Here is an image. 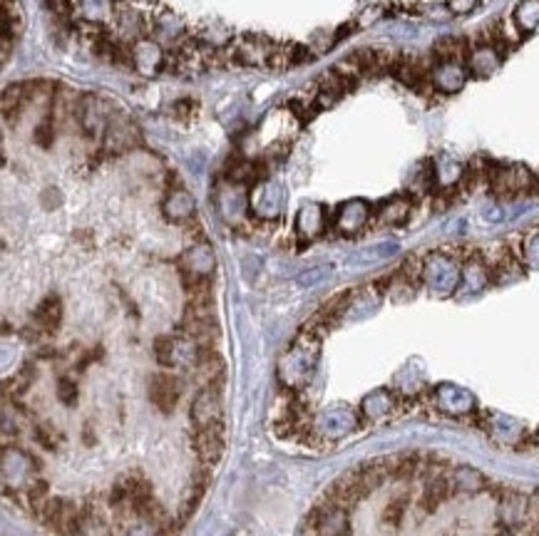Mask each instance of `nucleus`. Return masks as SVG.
I'll return each mask as SVG.
<instances>
[{
  "instance_id": "f257e3e1",
  "label": "nucleus",
  "mask_w": 539,
  "mask_h": 536,
  "mask_svg": "<svg viewBox=\"0 0 539 536\" xmlns=\"http://www.w3.org/2000/svg\"><path fill=\"white\" fill-rule=\"evenodd\" d=\"M319 362V340L316 338H298L294 348L284 355L278 362V378L288 387H304L311 380Z\"/></svg>"
},
{
  "instance_id": "f03ea898",
  "label": "nucleus",
  "mask_w": 539,
  "mask_h": 536,
  "mask_svg": "<svg viewBox=\"0 0 539 536\" xmlns=\"http://www.w3.org/2000/svg\"><path fill=\"white\" fill-rule=\"evenodd\" d=\"M423 281L432 296H452L462 284L460 263L445 253H430L423 261Z\"/></svg>"
},
{
  "instance_id": "7ed1b4c3",
  "label": "nucleus",
  "mask_w": 539,
  "mask_h": 536,
  "mask_svg": "<svg viewBox=\"0 0 539 536\" xmlns=\"http://www.w3.org/2000/svg\"><path fill=\"white\" fill-rule=\"evenodd\" d=\"M490 189L497 197L512 199L535 189V174L525 165H495L487 169Z\"/></svg>"
},
{
  "instance_id": "20e7f679",
  "label": "nucleus",
  "mask_w": 539,
  "mask_h": 536,
  "mask_svg": "<svg viewBox=\"0 0 539 536\" xmlns=\"http://www.w3.org/2000/svg\"><path fill=\"white\" fill-rule=\"evenodd\" d=\"M355 430H358V415H355V410L346 405L329 407L313 420V432L321 439H329V442H338V439L348 438Z\"/></svg>"
},
{
  "instance_id": "39448f33",
  "label": "nucleus",
  "mask_w": 539,
  "mask_h": 536,
  "mask_svg": "<svg viewBox=\"0 0 539 536\" xmlns=\"http://www.w3.org/2000/svg\"><path fill=\"white\" fill-rule=\"evenodd\" d=\"M224 415V405H221V385L219 383H207L197 393V397L192 400L189 407V417H192V425L197 430L204 427H214L221 422Z\"/></svg>"
},
{
  "instance_id": "423d86ee",
  "label": "nucleus",
  "mask_w": 539,
  "mask_h": 536,
  "mask_svg": "<svg viewBox=\"0 0 539 536\" xmlns=\"http://www.w3.org/2000/svg\"><path fill=\"white\" fill-rule=\"evenodd\" d=\"M432 403L435 407L450 417H467L473 415L477 400L470 390H465L455 383H441L432 390Z\"/></svg>"
},
{
  "instance_id": "0eeeda50",
  "label": "nucleus",
  "mask_w": 539,
  "mask_h": 536,
  "mask_svg": "<svg viewBox=\"0 0 539 536\" xmlns=\"http://www.w3.org/2000/svg\"><path fill=\"white\" fill-rule=\"evenodd\" d=\"M140 130H137V124H134L127 115H112L110 124H107V130L102 134V142H105V152L107 154H122V152H130L134 149L137 144H140Z\"/></svg>"
},
{
  "instance_id": "6e6552de",
  "label": "nucleus",
  "mask_w": 539,
  "mask_h": 536,
  "mask_svg": "<svg viewBox=\"0 0 539 536\" xmlns=\"http://www.w3.org/2000/svg\"><path fill=\"white\" fill-rule=\"evenodd\" d=\"M75 120L85 132L102 137L112 120V105L98 95H85L75 107Z\"/></svg>"
},
{
  "instance_id": "1a4fd4ad",
  "label": "nucleus",
  "mask_w": 539,
  "mask_h": 536,
  "mask_svg": "<svg viewBox=\"0 0 539 536\" xmlns=\"http://www.w3.org/2000/svg\"><path fill=\"white\" fill-rule=\"evenodd\" d=\"M353 88H355V77L348 75V72H343L341 67L323 72V75L319 77V82H316V95H313V98H316V105H319V110L333 107V105L341 102Z\"/></svg>"
},
{
  "instance_id": "9d476101",
  "label": "nucleus",
  "mask_w": 539,
  "mask_h": 536,
  "mask_svg": "<svg viewBox=\"0 0 539 536\" xmlns=\"http://www.w3.org/2000/svg\"><path fill=\"white\" fill-rule=\"evenodd\" d=\"M373 217V208L364 199H351V201H343L336 217H333V226L343 236H353L358 231H364L368 226V221Z\"/></svg>"
},
{
  "instance_id": "9b49d317",
  "label": "nucleus",
  "mask_w": 539,
  "mask_h": 536,
  "mask_svg": "<svg viewBox=\"0 0 539 536\" xmlns=\"http://www.w3.org/2000/svg\"><path fill=\"white\" fill-rule=\"evenodd\" d=\"M150 400L152 405L162 413V415H172L175 413L176 403L182 397V380L176 375H169V372H159L150 380Z\"/></svg>"
},
{
  "instance_id": "f8f14e48",
  "label": "nucleus",
  "mask_w": 539,
  "mask_h": 536,
  "mask_svg": "<svg viewBox=\"0 0 539 536\" xmlns=\"http://www.w3.org/2000/svg\"><path fill=\"white\" fill-rule=\"evenodd\" d=\"M179 266H182L184 278H210L217 261H214V251L210 243H194L179 259Z\"/></svg>"
},
{
  "instance_id": "ddd939ff",
  "label": "nucleus",
  "mask_w": 539,
  "mask_h": 536,
  "mask_svg": "<svg viewBox=\"0 0 539 536\" xmlns=\"http://www.w3.org/2000/svg\"><path fill=\"white\" fill-rule=\"evenodd\" d=\"M35 457L30 455H25L21 449H5L3 452V480L5 484H15V487H21L25 481H33V472L38 470V464H35Z\"/></svg>"
},
{
  "instance_id": "4468645a",
  "label": "nucleus",
  "mask_w": 539,
  "mask_h": 536,
  "mask_svg": "<svg viewBox=\"0 0 539 536\" xmlns=\"http://www.w3.org/2000/svg\"><path fill=\"white\" fill-rule=\"evenodd\" d=\"M430 82H432V89H438L442 95H455L465 88L467 70L462 67V63H435L430 70Z\"/></svg>"
},
{
  "instance_id": "2eb2a0df",
  "label": "nucleus",
  "mask_w": 539,
  "mask_h": 536,
  "mask_svg": "<svg viewBox=\"0 0 539 536\" xmlns=\"http://www.w3.org/2000/svg\"><path fill=\"white\" fill-rule=\"evenodd\" d=\"M224 447H227V438H224V425H214V427H204V430H197L194 435V449H197L199 460L204 464H217L224 455Z\"/></svg>"
},
{
  "instance_id": "dca6fc26",
  "label": "nucleus",
  "mask_w": 539,
  "mask_h": 536,
  "mask_svg": "<svg viewBox=\"0 0 539 536\" xmlns=\"http://www.w3.org/2000/svg\"><path fill=\"white\" fill-rule=\"evenodd\" d=\"M502 57L505 55H502L500 45H477L475 50H470V55H467V70H470L475 77L495 75L497 70H500V65H502Z\"/></svg>"
},
{
  "instance_id": "f3484780",
  "label": "nucleus",
  "mask_w": 539,
  "mask_h": 536,
  "mask_svg": "<svg viewBox=\"0 0 539 536\" xmlns=\"http://www.w3.org/2000/svg\"><path fill=\"white\" fill-rule=\"evenodd\" d=\"M351 534V522L346 509L338 504H330L329 509H323L316 519V534L313 536H348Z\"/></svg>"
},
{
  "instance_id": "a211bd4d",
  "label": "nucleus",
  "mask_w": 539,
  "mask_h": 536,
  "mask_svg": "<svg viewBox=\"0 0 539 536\" xmlns=\"http://www.w3.org/2000/svg\"><path fill=\"white\" fill-rule=\"evenodd\" d=\"M326 229V208L321 204H304L296 214V234L304 239H316Z\"/></svg>"
},
{
  "instance_id": "6ab92c4d",
  "label": "nucleus",
  "mask_w": 539,
  "mask_h": 536,
  "mask_svg": "<svg viewBox=\"0 0 539 536\" xmlns=\"http://www.w3.org/2000/svg\"><path fill=\"white\" fill-rule=\"evenodd\" d=\"M63 323V301L57 296L43 298L33 311V326L40 333H53Z\"/></svg>"
},
{
  "instance_id": "aec40b11",
  "label": "nucleus",
  "mask_w": 539,
  "mask_h": 536,
  "mask_svg": "<svg viewBox=\"0 0 539 536\" xmlns=\"http://www.w3.org/2000/svg\"><path fill=\"white\" fill-rule=\"evenodd\" d=\"M393 410H396V397H393L390 390H385V387H378L373 393H368L364 397V403H361V413L371 422H381Z\"/></svg>"
},
{
  "instance_id": "412c9836",
  "label": "nucleus",
  "mask_w": 539,
  "mask_h": 536,
  "mask_svg": "<svg viewBox=\"0 0 539 536\" xmlns=\"http://www.w3.org/2000/svg\"><path fill=\"white\" fill-rule=\"evenodd\" d=\"M162 211H165V217L169 221L182 224V221H189L194 217L197 204H194V197H192L189 191H184V189H172V191L167 194L165 204H162Z\"/></svg>"
},
{
  "instance_id": "4be33fe9",
  "label": "nucleus",
  "mask_w": 539,
  "mask_h": 536,
  "mask_svg": "<svg viewBox=\"0 0 539 536\" xmlns=\"http://www.w3.org/2000/svg\"><path fill=\"white\" fill-rule=\"evenodd\" d=\"M413 214V199L406 194H398L393 199H385L378 208V221L383 226H403Z\"/></svg>"
},
{
  "instance_id": "5701e85b",
  "label": "nucleus",
  "mask_w": 539,
  "mask_h": 536,
  "mask_svg": "<svg viewBox=\"0 0 539 536\" xmlns=\"http://www.w3.org/2000/svg\"><path fill=\"white\" fill-rule=\"evenodd\" d=\"M529 509H532V499L525 494H507L500 502V519L507 526H519L527 522Z\"/></svg>"
},
{
  "instance_id": "b1692460",
  "label": "nucleus",
  "mask_w": 539,
  "mask_h": 536,
  "mask_svg": "<svg viewBox=\"0 0 539 536\" xmlns=\"http://www.w3.org/2000/svg\"><path fill=\"white\" fill-rule=\"evenodd\" d=\"M432 176H435V184L441 189H450V186H458L465 179V166L452 159V157H438L432 162Z\"/></svg>"
},
{
  "instance_id": "393cba45",
  "label": "nucleus",
  "mask_w": 539,
  "mask_h": 536,
  "mask_svg": "<svg viewBox=\"0 0 539 536\" xmlns=\"http://www.w3.org/2000/svg\"><path fill=\"white\" fill-rule=\"evenodd\" d=\"M450 484L452 489H458V492L477 494L487 487V480H484V474L480 470H475L470 464H460V467H455V472H452Z\"/></svg>"
},
{
  "instance_id": "a878e982",
  "label": "nucleus",
  "mask_w": 539,
  "mask_h": 536,
  "mask_svg": "<svg viewBox=\"0 0 539 536\" xmlns=\"http://www.w3.org/2000/svg\"><path fill=\"white\" fill-rule=\"evenodd\" d=\"M30 99H33V85L30 82H18V85L5 89L3 92V115H5V120L18 117Z\"/></svg>"
},
{
  "instance_id": "bb28decb",
  "label": "nucleus",
  "mask_w": 539,
  "mask_h": 536,
  "mask_svg": "<svg viewBox=\"0 0 539 536\" xmlns=\"http://www.w3.org/2000/svg\"><path fill=\"white\" fill-rule=\"evenodd\" d=\"M470 50H467V43L462 38H441L435 47H432V57L435 63H462L467 60Z\"/></svg>"
},
{
  "instance_id": "cd10ccee",
  "label": "nucleus",
  "mask_w": 539,
  "mask_h": 536,
  "mask_svg": "<svg viewBox=\"0 0 539 536\" xmlns=\"http://www.w3.org/2000/svg\"><path fill=\"white\" fill-rule=\"evenodd\" d=\"M462 284L467 285V291H473V294L483 291L484 285L490 284V268L480 259L467 261L462 268Z\"/></svg>"
},
{
  "instance_id": "c85d7f7f",
  "label": "nucleus",
  "mask_w": 539,
  "mask_h": 536,
  "mask_svg": "<svg viewBox=\"0 0 539 536\" xmlns=\"http://www.w3.org/2000/svg\"><path fill=\"white\" fill-rule=\"evenodd\" d=\"M515 25L522 33H532L539 28V0H519L515 8Z\"/></svg>"
},
{
  "instance_id": "c756f323",
  "label": "nucleus",
  "mask_w": 539,
  "mask_h": 536,
  "mask_svg": "<svg viewBox=\"0 0 539 536\" xmlns=\"http://www.w3.org/2000/svg\"><path fill=\"white\" fill-rule=\"evenodd\" d=\"M490 430H492V435H495L497 439H502V442H515V439L522 438V432H525L522 422H518L515 417L507 415H492Z\"/></svg>"
},
{
  "instance_id": "7c9ffc66",
  "label": "nucleus",
  "mask_w": 539,
  "mask_h": 536,
  "mask_svg": "<svg viewBox=\"0 0 539 536\" xmlns=\"http://www.w3.org/2000/svg\"><path fill=\"white\" fill-rule=\"evenodd\" d=\"M22 30V13L18 0H3V40H11Z\"/></svg>"
},
{
  "instance_id": "2f4dec72",
  "label": "nucleus",
  "mask_w": 539,
  "mask_h": 536,
  "mask_svg": "<svg viewBox=\"0 0 539 536\" xmlns=\"http://www.w3.org/2000/svg\"><path fill=\"white\" fill-rule=\"evenodd\" d=\"M452 484L450 480H445V477H435V480H430L425 484V492H423V502L428 509H435L442 499H448V494H450Z\"/></svg>"
},
{
  "instance_id": "473e14b6",
  "label": "nucleus",
  "mask_w": 539,
  "mask_h": 536,
  "mask_svg": "<svg viewBox=\"0 0 539 536\" xmlns=\"http://www.w3.org/2000/svg\"><path fill=\"white\" fill-rule=\"evenodd\" d=\"M522 256H525V263L529 268L539 271V226L532 229L522 241Z\"/></svg>"
},
{
  "instance_id": "72a5a7b5",
  "label": "nucleus",
  "mask_w": 539,
  "mask_h": 536,
  "mask_svg": "<svg viewBox=\"0 0 539 536\" xmlns=\"http://www.w3.org/2000/svg\"><path fill=\"white\" fill-rule=\"evenodd\" d=\"M57 400L63 405L73 407L77 403V385L73 383V378H60L57 380Z\"/></svg>"
},
{
  "instance_id": "f704fd0d",
  "label": "nucleus",
  "mask_w": 539,
  "mask_h": 536,
  "mask_svg": "<svg viewBox=\"0 0 539 536\" xmlns=\"http://www.w3.org/2000/svg\"><path fill=\"white\" fill-rule=\"evenodd\" d=\"M35 142L40 144V147H50V144L56 142V124H53V117H47L38 124V130H35Z\"/></svg>"
},
{
  "instance_id": "c9c22d12",
  "label": "nucleus",
  "mask_w": 539,
  "mask_h": 536,
  "mask_svg": "<svg viewBox=\"0 0 539 536\" xmlns=\"http://www.w3.org/2000/svg\"><path fill=\"white\" fill-rule=\"evenodd\" d=\"M45 8L53 13L60 21H67L73 11H75V3L73 0H45Z\"/></svg>"
},
{
  "instance_id": "e433bc0d",
  "label": "nucleus",
  "mask_w": 539,
  "mask_h": 536,
  "mask_svg": "<svg viewBox=\"0 0 539 536\" xmlns=\"http://www.w3.org/2000/svg\"><path fill=\"white\" fill-rule=\"evenodd\" d=\"M124 536H159V532H157V526L152 522H140V524L130 526Z\"/></svg>"
},
{
  "instance_id": "4c0bfd02",
  "label": "nucleus",
  "mask_w": 539,
  "mask_h": 536,
  "mask_svg": "<svg viewBox=\"0 0 539 536\" xmlns=\"http://www.w3.org/2000/svg\"><path fill=\"white\" fill-rule=\"evenodd\" d=\"M477 5V0H450L448 3V8H450V13H455V15H465V13H470Z\"/></svg>"
},
{
  "instance_id": "58836bf2",
  "label": "nucleus",
  "mask_w": 539,
  "mask_h": 536,
  "mask_svg": "<svg viewBox=\"0 0 539 536\" xmlns=\"http://www.w3.org/2000/svg\"><path fill=\"white\" fill-rule=\"evenodd\" d=\"M532 191H539V174H535V189Z\"/></svg>"
}]
</instances>
